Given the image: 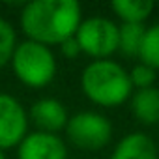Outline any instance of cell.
<instances>
[{"mask_svg": "<svg viewBox=\"0 0 159 159\" xmlns=\"http://www.w3.org/2000/svg\"><path fill=\"white\" fill-rule=\"evenodd\" d=\"M83 23V8L77 0H32L19 15V25L26 39L47 47L60 45L73 38Z\"/></svg>", "mask_w": 159, "mask_h": 159, "instance_id": "obj_1", "label": "cell"}, {"mask_svg": "<svg viewBox=\"0 0 159 159\" xmlns=\"http://www.w3.org/2000/svg\"><path fill=\"white\" fill-rule=\"evenodd\" d=\"M81 90L98 107L114 109L133 96L129 71L116 60H92L81 73Z\"/></svg>", "mask_w": 159, "mask_h": 159, "instance_id": "obj_2", "label": "cell"}, {"mask_svg": "<svg viewBox=\"0 0 159 159\" xmlns=\"http://www.w3.org/2000/svg\"><path fill=\"white\" fill-rule=\"evenodd\" d=\"M10 66L19 83L28 88L49 86L58 71V62L52 49L32 39L19 41Z\"/></svg>", "mask_w": 159, "mask_h": 159, "instance_id": "obj_3", "label": "cell"}, {"mask_svg": "<svg viewBox=\"0 0 159 159\" xmlns=\"http://www.w3.org/2000/svg\"><path fill=\"white\" fill-rule=\"evenodd\" d=\"M64 131L69 144L83 152H99L109 146L112 139L111 120L98 111H81L71 114Z\"/></svg>", "mask_w": 159, "mask_h": 159, "instance_id": "obj_4", "label": "cell"}, {"mask_svg": "<svg viewBox=\"0 0 159 159\" xmlns=\"http://www.w3.org/2000/svg\"><path fill=\"white\" fill-rule=\"evenodd\" d=\"M75 39L84 56H90L92 60H107L118 52L120 25H116L112 19L94 15L83 19Z\"/></svg>", "mask_w": 159, "mask_h": 159, "instance_id": "obj_5", "label": "cell"}, {"mask_svg": "<svg viewBox=\"0 0 159 159\" xmlns=\"http://www.w3.org/2000/svg\"><path fill=\"white\" fill-rule=\"evenodd\" d=\"M30 131V118L25 105L11 94L0 92V150H13Z\"/></svg>", "mask_w": 159, "mask_h": 159, "instance_id": "obj_6", "label": "cell"}, {"mask_svg": "<svg viewBox=\"0 0 159 159\" xmlns=\"http://www.w3.org/2000/svg\"><path fill=\"white\" fill-rule=\"evenodd\" d=\"M17 159H67V144L60 135L28 131L17 146Z\"/></svg>", "mask_w": 159, "mask_h": 159, "instance_id": "obj_7", "label": "cell"}, {"mask_svg": "<svg viewBox=\"0 0 159 159\" xmlns=\"http://www.w3.org/2000/svg\"><path fill=\"white\" fill-rule=\"evenodd\" d=\"M28 118L36 125L38 131L60 135V131H64L66 125H67L69 112H67L66 105L60 99H56V98H39L32 103V107L28 111Z\"/></svg>", "mask_w": 159, "mask_h": 159, "instance_id": "obj_8", "label": "cell"}, {"mask_svg": "<svg viewBox=\"0 0 159 159\" xmlns=\"http://www.w3.org/2000/svg\"><path fill=\"white\" fill-rule=\"evenodd\" d=\"M111 159H159V150L148 133L133 131L118 140Z\"/></svg>", "mask_w": 159, "mask_h": 159, "instance_id": "obj_9", "label": "cell"}, {"mask_svg": "<svg viewBox=\"0 0 159 159\" xmlns=\"http://www.w3.org/2000/svg\"><path fill=\"white\" fill-rule=\"evenodd\" d=\"M129 109L142 125H159V88L135 90L129 99Z\"/></svg>", "mask_w": 159, "mask_h": 159, "instance_id": "obj_10", "label": "cell"}, {"mask_svg": "<svg viewBox=\"0 0 159 159\" xmlns=\"http://www.w3.org/2000/svg\"><path fill=\"white\" fill-rule=\"evenodd\" d=\"M111 10L122 21V25H144L153 11V2L150 0H114L111 4Z\"/></svg>", "mask_w": 159, "mask_h": 159, "instance_id": "obj_11", "label": "cell"}, {"mask_svg": "<svg viewBox=\"0 0 159 159\" xmlns=\"http://www.w3.org/2000/svg\"><path fill=\"white\" fill-rule=\"evenodd\" d=\"M146 32V25H120V45L118 51L124 56L139 58V51L142 45V38Z\"/></svg>", "mask_w": 159, "mask_h": 159, "instance_id": "obj_12", "label": "cell"}, {"mask_svg": "<svg viewBox=\"0 0 159 159\" xmlns=\"http://www.w3.org/2000/svg\"><path fill=\"white\" fill-rule=\"evenodd\" d=\"M139 60L159 71V23L146 26L142 45L139 51Z\"/></svg>", "mask_w": 159, "mask_h": 159, "instance_id": "obj_13", "label": "cell"}, {"mask_svg": "<svg viewBox=\"0 0 159 159\" xmlns=\"http://www.w3.org/2000/svg\"><path fill=\"white\" fill-rule=\"evenodd\" d=\"M17 45H19V41H17L15 26L8 19L0 17V69L11 64Z\"/></svg>", "mask_w": 159, "mask_h": 159, "instance_id": "obj_14", "label": "cell"}, {"mask_svg": "<svg viewBox=\"0 0 159 159\" xmlns=\"http://www.w3.org/2000/svg\"><path fill=\"white\" fill-rule=\"evenodd\" d=\"M129 81L133 84V90L152 88V86H155V81H157V71L153 67L139 62L129 69Z\"/></svg>", "mask_w": 159, "mask_h": 159, "instance_id": "obj_15", "label": "cell"}, {"mask_svg": "<svg viewBox=\"0 0 159 159\" xmlns=\"http://www.w3.org/2000/svg\"><path fill=\"white\" fill-rule=\"evenodd\" d=\"M58 47H60L62 56H64V58H69V60H73V58H77V56L83 54V52H81V47H79V43H77V39H75V36L69 38V39H66V41H62Z\"/></svg>", "mask_w": 159, "mask_h": 159, "instance_id": "obj_16", "label": "cell"}, {"mask_svg": "<svg viewBox=\"0 0 159 159\" xmlns=\"http://www.w3.org/2000/svg\"><path fill=\"white\" fill-rule=\"evenodd\" d=\"M0 159H6V152H2V150H0Z\"/></svg>", "mask_w": 159, "mask_h": 159, "instance_id": "obj_17", "label": "cell"}, {"mask_svg": "<svg viewBox=\"0 0 159 159\" xmlns=\"http://www.w3.org/2000/svg\"><path fill=\"white\" fill-rule=\"evenodd\" d=\"M157 23H159V21H157Z\"/></svg>", "mask_w": 159, "mask_h": 159, "instance_id": "obj_18", "label": "cell"}]
</instances>
